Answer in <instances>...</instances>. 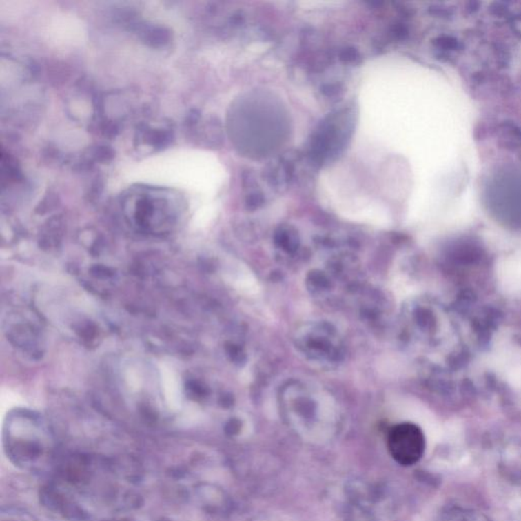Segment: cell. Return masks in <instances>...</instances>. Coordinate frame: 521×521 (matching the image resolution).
<instances>
[{
  "instance_id": "2",
  "label": "cell",
  "mask_w": 521,
  "mask_h": 521,
  "mask_svg": "<svg viewBox=\"0 0 521 521\" xmlns=\"http://www.w3.org/2000/svg\"><path fill=\"white\" fill-rule=\"evenodd\" d=\"M140 38L149 46L164 47L170 41V32L159 25H146L139 32Z\"/></svg>"
},
{
  "instance_id": "3",
  "label": "cell",
  "mask_w": 521,
  "mask_h": 521,
  "mask_svg": "<svg viewBox=\"0 0 521 521\" xmlns=\"http://www.w3.org/2000/svg\"><path fill=\"white\" fill-rule=\"evenodd\" d=\"M340 59L343 61H348V63H354V61H358L360 59V54L358 51L354 48H347L341 52Z\"/></svg>"
},
{
  "instance_id": "1",
  "label": "cell",
  "mask_w": 521,
  "mask_h": 521,
  "mask_svg": "<svg viewBox=\"0 0 521 521\" xmlns=\"http://www.w3.org/2000/svg\"><path fill=\"white\" fill-rule=\"evenodd\" d=\"M388 448L396 462L409 467L418 462L424 456L426 441L418 427L413 424H402L391 431Z\"/></svg>"
},
{
  "instance_id": "4",
  "label": "cell",
  "mask_w": 521,
  "mask_h": 521,
  "mask_svg": "<svg viewBox=\"0 0 521 521\" xmlns=\"http://www.w3.org/2000/svg\"><path fill=\"white\" fill-rule=\"evenodd\" d=\"M437 43L440 46L445 47V48H456L457 47V42L456 39L451 37H441L437 40Z\"/></svg>"
}]
</instances>
